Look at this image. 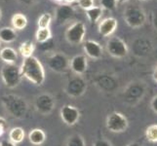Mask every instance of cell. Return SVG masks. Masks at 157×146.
Listing matches in <instances>:
<instances>
[{
	"label": "cell",
	"mask_w": 157,
	"mask_h": 146,
	"mask_svg": "<svg viewBox=\"0 0 157 146\" xmlns=\"http://www.w3.org/2000/svg\"><path fill=\"white\" fill-rule=\"evenodd\" d=\"M87 58L83 55L75 56L69 62V67L76 75H83L87 70Z\"/></svg>",
	"instance_id": "cell-14"
},
{
	"label": "cell",
	"mask_w": 157,
	"mask_h": 146,
	"mask_svg": "<svg viewBox=\"0 0 157 146\" xmlns=\"http://www.w3.org/2000/svg\"><path fill=\"white\" fill-rule=\"evenodd\" d=\"M140 1H149V0H140Z\"/></svg>",
	"instance_id": "cell-41"
},
{
	"label": "cell",
	"mask_w": 157,
	"mask_h": 146,
	"mask_svg": "<svg viewBox=\"0 0 157 146\" xmlns=\"http://www.w3.org/2000/svg\"><path fill=\"white\" fill-rule=\"evenodd\" d=\"M21 2H24V3H30L32 0H21Z\"/></svg>",
	"instance_id": "cell-38"
},
{
	"label": "cell",
	"mask_w": 157,
	"mask_h": 146,
	"mask_svg": "<svg viewBox=\"0 0 157 146\" xmlns=\"http://www.w3.org/2000/svg\"><path fill=\"white\" fill-rule=\"evenodd\" d=\"M1 78L5 86L10 89L18 87L21 81V68L15 64H5L1 68Z\"/></svg>",
	"instance_id": "cell-5"
},
{
	"label": "cell",
	"mask_w": 157,
	"mask_h": 146,
	"mask_svg": "<svg viewBox=\"0 0 157 146\" xmlns=\"http://www.w3.org/2000/svg\"><path fill=\"white\" fill-rule=\"evenodd\" d=\"M0 100L11 117L16 119H23L25 117L29 106L24 97L14 94H8L2 95Z\"/></svg>",
	"instance_id": "cell-2"
},
{
	"label": "cell",
	"mask_w": 157,
	"mask_h": 146,
	"mask_svg": "<svg viewBox=\"0 0 157 146\" xmlns=\"http://www.w3.org/2000/svg\"><path fill=\"white\" fill-rule=\"evenodd\" d=\"M127 146H142V144L139 143V142H136V141H134V142H130Z\"/></svg>",
	"instance_id": "cell-36"
},
{
	"label": "cell",
	"mask_w": 157,
	"mask_h": 146,
	"mask_svg": "<svg viewBox=\"0 0 157 146\" xmlns=\"http://www.w3.org/2000/svg\"><path fill=\"white\" fill-rule=\"evenodd\" d=\"M85 12L88 17L89 21L93 24L98 23L99 20L101 19V15H102V8L101 6H94L91 9L85 11Z\"/></svg>",
	"instance_id": "cell-22"
},
{
	"label": "cell",
	"mask_w": 157,
	"mask_h": 146,
	"mask_svg": "<svg viewBox=\"0 0 157 146\" xmlns=\"http://www.w3.org/2000/svg\"><path fill=\"white\" fill-rule=\"evenodd\" d=\"M145 92L144 89V84L142 82L139 83H131L128 86V90L126 91V95H127V99L129 100H133L135 99H138L139 100H142V94L144 95Z\"/></svg>",
	"instance_id": "cell-16"
},
{
	"label": "cell",
	"mask_w": 157,
	"mask_h": 146,
	"mask_svg": "<svg viewBox=\"0 0 157 146\" xmlns=\"http://www.w3.org/2000/svg\"><path fill=\"white\" fill-rule=\"evenodd\" d=\"M129 0H117V3H120V4H124V3H126L128 2Z\"/></svg>",
	"instance_id": "cell-37"
},
{
	"label": "cell",
	"mask_w": 157,
	"mask_h": 146,
	"mask_svg": "<svg viewBox=\"0 0 157 146\" xmlns=\"http://www.w3.org/2000/svg\"><path fill=\"white\" fill-rule=\"evenodd\" d=\"M21 68V76L36 86L43 85L45 81V69L37 58L31 56L25 58Z\"/></svg>",
	"instance_id": "cell-1"
},
{
	"label": "cell",
	"mask_w": 157,
	"mask_h": 146,
	"mask_svg": "<svg viewBox=\"0 0 157 146\" xmlns=\"http://www.w3.org/2000/svg\"><path fill=\"white\" fill-rule=\"evenodd\" d=\"M86 34V28L82 21H76L67 28L66 38L71 45H78L82 43Z\"/></svg>",
	"instance_id": "cell-8"
},
{
	"label": "cell",
	"mask_w": 157,
	"mask_h": 146,
	"mask_svg": "<svg viewBox=\"0 0 157 146\" xmlns=\"http://www.w3.org/2000/svg\"><path fill=\"white\" fill-rule=\"evenodd\" d=\"M12 25L14 29L17 30H23L24 28H25V26L28 25V19L24 15V14H15L12 17Z\"/></svg>",
	"instance_id": "cell-21"
},
{
	"label": "cell",
	"mask_w": 157,
	"mask_h": 146,
	"mask_svg": "<svg viewBox=\"0 0 157 146\" xmlns=\"http://www.w3.org/2000/svg\"><path fill=\"white\" fill-rule=\"evenodd\" d=\"M106 52L114 58H124L129 54V47L127 43L120 37H111L106 42Z\"/></svg>",
	"instance_id": "cell-6"
},
{
	"label": "cell",
	"mask_w": 157,
	"mask_h": 146,
	"mask_svg": "<svg viewBox=\"0 0 157 146\" xmlns=\"http://www.w3.org/2000/svg\"><path fill=\"white\" fill-rule=\"evenodd\" d=\"M59 116L62 121L67 126L72 127L76 125L80 119V111L77 107L70 104L63 105L59 110Z\"/></svg>",
	"instance_id": "cell-10"
},
{
	"label": "cell",
	"mask_w": 157,
	"mask_h": 146,
	"mask_svg": "<svg viewBox=\"0 0 157 146\" xmlns=\"http://www.w3.org/2000/svg\"><path fill=\"white\" fill-rule=\"evenodd\" d=\"M50 38H52V33H51V30L49 29V28L37 29L36 33H35V39L39 44L43 42H46Z\"/></svg>",
	"instance_id": "cell-25"
},
{
	"label": "cell",
	"mask_w": 157,
	"mask_h": 146,
	"mask_svg": "<svg viewBox=\"0 0 157 146\" xmlns=\"http://www.w3.org/2000/svg\"><path fill=\"white\" fill-rule=\"evenodd\" d=\"M145 138L150 143H157V124L148 126L145 129Z\"/></svg>",
	"instance_id": "cell-26"
},
{
	"label": "cell",
	"mask_w": 157,
	"mask_h": 146,
	"mask_svg": "<svg viewBox=\"0 0 157 146\" xmlns=\"http://www.w3.org/2000/svg\"><path fill=\"white\" fill-rule=\"evenodd\" d=\"M29 142L34 146H41L46 140V133L41 129H33L29 133Z\"/></svg>",
	"instance_id": "cell-17"
},
{
	"label": "cell",
	"mask_w": 157,
	"mask_h": 146,
	"mask_svg": "<svg viewBox=\"0 0 157 146\" xmlns=\"http://www.w3.org/2000/svg\"><path fill=\"white\" fill-rule=\"evenodd\" d=\"M8 137H9L10 141H12L15 144H19L21 142H23L25 139V129L21 127L12 128L9 131Z\"/></svg>",
	"instance_id": "cell-19"
},
{
	"label": "cell",
	"mask_w": 157,
	"mask_h": 146,
	"mask_svg": "<svg viewBox=\"0 0 157 146\" xmlns=\"http://www.w3.org/2000/svg\"><path fill=\"white\" fill-rule=\"evenodd\" d=\"M123 19L128 26L133 29H137L145 24L147 16L142 6L137 4H131L124 9Z\"/></svg>",
	"instance_id": "cell-3"
},
{
	"label": "cell",
	"mask_w": 157,
	"mask_h": 146,
	"mask_svg": "<svg viewBox=\"0 0 157 146\" xmlns=\"http://www.w3.org/2000/svg\"><path fill=\"white\" fill-rule=\"evenodd\" d=\"M101 7L107 11H113L117 7V0H100Z\"/></svg>",
	"instance_id": "cell-28"
},
{
	"label": "cell",
	"mask_w": 157,
	"mask_h": 146,
	"mask_svg": "<svg viewBox=\"0 0 157 146\" xmlns=\"http://www.w3.org/2000/svg\"><path fill=\"white\" fill-rule=\"evenodd\" d=\"M152 78H153V80L155 81V82H157V66H156L154 67V69H153Z\"/></svg>",
	"instance_id": "cell-35"
},
{
	"label": "cell",
	"mask_w": 157,
	"mask_h": 146,
	"mask_svg": "<svg viewBox=\"0 0 157 146\" xmlns=\"http://www.w3.org/2000/svg\"><path fill=\"white\" fill-rule=\"evenodd\" d=\"M48 66L54 72L64 73L69 67V61L63 54L56 53L48 58Z\"/></svg>",
	"instance_id": "cell-9"
},
{
	"label": "cell",
	"mask_w": 157,
	"mask_h": 146,
	"mask_svg": "<svg viewBox=\"0 0 157 146\" xmlns=\"http://www.w3.org/2000/svg\"><path fill=\"white\" fill-rule=\"evenodd\" d=\"M57 1H63V0H57Z\"/></svg>",
	"instance_id": "cell-42"
},
{
	"label": "cell",
	"mask_w": 157,
	"mask_h": 146,
	"mask_svg": "<svg viewBox=\"0 0 157 146\" xmlns=\"http://www.w3.org/2000/svg\"><path fill=\"white\" fill-rule=\"evenodd\" d=\"M118 26V21L115 18H105L100 21L98 26L99 34L104 37H109L115 32Z\"/></svg>",
	"instance_id": "cell-12"
},
{
	"label": "cell",
	"mask_w": 157,
	"mask_h": 146,
	"mask_svg": "<svg viewBox=\"0 0 157 146\" xmlns=\"http://www.w3.org/2000/svg\"><path fill=\"white\" fill-rule=\"evenodd\" d=\"M66 146H86L84 137L79 133H73L68 137Z\"/></svg>",
	"instance_id": "cell-24"
},
{
	"label": "cell",
	"mask_w": 157,
	"mask_h": 146,
	"mask_svg": "<svg viewBox=\"0 0 157 146\" xmlns=\"http://www.w3.org/2000/svg\"><path fill=\"white\" fill-rule=\"evenodd\" d=\"M83 50L86 55L93 59H99L102 57V47L97 41L86 40L83 43Z\"/></svg>",
	"instance_id": "cell-13"
},
{
	"label": "cell",
	"mask_w": 157,
	"mask_h": 146,
	"mask_svg": "<svg viewBox=\"0 0 157 146\" xmlns=\"http://www.w3.org/2000/svg\"><path fill=\"white\" fill-rule=\"evenodd\" d=\"M0 146H17V144L10 141L9 139H2L1 141H0Z\"/></svg>",
	"instance_id": "cell-34"
},
{
	"label": "cell",
	"mask_w": 157,
	"mask_h": 146,
	"mask_svg": "<svg viewBox=\"0 0 157 146\" xmlns=\"http://www.w3.org/2000/svg\"><path fill=\"white\" fill-rule=\"evenodd\" d=\"M1 18H2V11L0 9V20H1Z\"/></svg>",
	"instance_id": "cell-40"
},
{
	"label": "cell",
	"mask_w": 157,
	"mask_h": 146,
	"mask_svg": "<svg viewBox=\"0 0 157 146\" xmlns=\"http://www.w3.org/2000/svg\"><path fill=\"white\" fill-rule=\"evenodd\" d=\"M156 83H157V82H156Z\"/></svg>",
	"instance_id": "cell-44"
},
{
	"label": "cell",
	"mask_w": 157,
	"mask_h": 146,
	"mask_svg": "<svg viewBox=\"0 0 157 146\" xmlns=\"http://www.w3.org/2000/svg\"><path fill=\"white\" fill-rule=\"evenodd\" d=\"M150 109L153 111V113L157 114V95H154L150 100Z\"/></svg>",
	"instance_id": "cell-33"
},
{
	"label": "cell",
	"mask_w": 157,
	"mask_h": 146,
	"mask_svg": "<svg viewBox=\"0 0 157 146\" xmlns=\"http://www.w3.org/2000/svg\"><path fill=\"white\" fill-rule=\"evenodd\" d=\"M0 58L7 64H14L18 59V54L11 47H5L0 51Z\"/></svg>",
	"instance_id": "cell-18"
},
{
	"label": "cell",
	"mask_w": 157,
	"mask_h": 146,
	"mask_svg": "<svg viewBox=\"0 0 157 146\" xmlns=\"http://www.w3.org/2000/svg\"><path fill=\"white\" fill-rule=\"evenodd\" d=\"M52 21V16L50 13H44L42 14L39 19L38 21H37V25H38V28H49V25L51 24Z\"/></svg>",
	"instance_id": "cell-27"
},
{
	"label": "cell",
	"mask_w": 157,
	"mask_h": 146,
	"mask_svg": "<svg viewBox=\"0 0 157 146\" xmlns=\"http://www.w3.org/2000/svg\"><path fill=\"white\" fill-rule=\"evenodd\" d=\"M87 90V83L80 76L70 79L66 87V93L71 97H78L85 94Z\"/></svg>",
	"instance_id": "cell-11"
},
{
	"label": "cell",
	"mask_w": 157,
	"mask_h": 146,
	"mask_svg": "<svg viewBox=\"0 0 157 146\" xmlns=\"http://www.w3.org/2000/svg\"><path fill=\"white\" fill-rule=\"evenodd\" d=\"M17 39V32L14 28H3L0 29V41L5 43L14 42Z\"/></svg>",
	"instance_id": "cell-20"
},
{
	"label": "cell",
	"mask_w": 157,
	"mask_h": 146,
	"mask_svg": "<svg viewBox=\"0 0 157 146\" xmlns=\"http://www.w3.org/2000/svg\"><path fill=\"white\" fill-rule=\"evenodd\" d=\"M56 106V101L49 94H40L35 97L34 107L37 113L42 116H47L52 113Z\"/></svg>",
	"instance_id": "cell-7"
},
{
	"label": "cell",
	"mask_w": 157,
	"mask_h": 146,
	"mask_svg": "<svg viewBox=\"0 0 157 146\" xmlns=\"http://www.w3.org/2000/svg\"><path fill=\"white\" fill-rule=\"evenodd\" d=\"M74 15V9L67 4L61 5L56 12V21L59 24H64L67 20L71 19Z\"/></svg>",
	"instance_id": "cell-15"
},
{
	"label": "cell",
	"mask_w": 157,
	"mask_h": 146,
	"mask_svg": "<svg viewBox=\"0 0 157 146\" xmlns=\"http://www.w3.org/2000/svg\"><path fill=\"white\" fill-rule=\"evenodd\" d=\"M34 49H35V47H34L33 43L31 41H25L21 44V46L19 48V51L21 53V55L25 58H29L32 56V54L34 52Z\"/></svg>",
	"instance_id": "cell-23"
},
{
	"label": "cell",
	"mask_w": 157,
	"mask_h": 146,
	"mask_svg": "<svg viewBox=\"0 0 157 146\" xmlns=\"http://www.w3.org/2000/svg\"><path fill=\"white\" fill-rule=\"evenodd\" d=\"M93 146H113V145L106 138H98L93 142Z\"/></svg>",
	"instance_id": "cell-31"
},
{
	"label": "cell",
	"mask_w": 157,
	"mask_h": 146,
	"mask_svg": "<svg viewBox=\"0 0 157 146\" xmlns=\"http://www.w3.org/2000/svg\"><path fill=\"white\" fill-rule=\"evenodd\" d=\"M77 3L81 9L87 11L95 6V0H77Z\"/></svg>",
	"instance_id": "cell-29"
},
{
	"label": "cell",
	"mask_w": 157,
	"mask_h": 146,
	"mask_svg": "<svg viewBox=\"0 0 157 146\" xmlns=\"http://www.w3.org/2000/svg\"><path fill=\"white\" fill-rule=\"evenodd\" d=\"M66 2H67V3H72V2H74V1H77V0H64Z\"/></svg>",
	"instance_id": "cell-39"
},
{
	"label": "cell",
	"mask_w": 157,
	"mask_h": 146,
	"mask_svg": "<svg viewBox=\"0 0 157 146\" xmlns=\"http://www.w3.org/2000/svg\"><path fill=\"white\" fill-rule=\"evenodd\" d=\"M105 127L107 131L112 133H122L129 128L128 118L123 113L113 111L106 117Z\"/></svg>",
	"instance_id": "cell-4"
},
{
	"label": "cell",
	"mask_w": 157,
	"mask_h": 146,
	"mask_svg": "<svg viewBox=\"0 0 157 146\" xmlns=\"http://www.w3.org/2000/svg\"><path fill=\"white\" fill-rule=\"evenodd\" d=\"M8 129V123L3 117H0V137H1Z\"/></svg>",
	"instance_id": "cell-32"
},
{
	"label": "cell",
	"mask_w": 157,
	"mask_h": 146,
	"mask_svg": "<svg viewBox=\"0 0 157 146\" xmlns=\"http://www.w3.org/2000/svg\"><path fill=\"white\" fill-rule=\"evenodd\" d=\"M0 46H1V42H0Z\"/></svg>",
	"instance_id": "cell-43"
},
{
	"label": "cell",
	"mask_w": 157,
	"mask_h": 146,
	"mask_svg": "<svg viewBox=\"0 0 157 146\" xmlns=\"http://www.w3.org/2000/svg\"><path fill=\"white\" fill-rule=\"evenodd\" d=\"M53 45H54V40H53V38H50L49 40H47L46 42L40 43L39 48H40V50L46 52V51H49L50 49H52Z\"/></svg>",
	"instance_id": "cell-30"
}]
</instances>
